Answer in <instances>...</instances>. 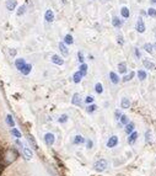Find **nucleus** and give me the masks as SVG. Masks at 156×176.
Listing matches in <instances>:
<instances>
[{"label": "nucleus", "instance_id": "1", "mask_svg": "<svg viewBox=\"0 0 156 176\" xmlns=\"http://www.w3.org/2000/svg\"><path fill=\"white\" fill-rule=\"evenodd\" d=\"M17 156H19V150L15 149V148H10V149H8L6 151H5L4 159L6 160V164H10V163H13Z\"/></svg>", "mask_w": 156, "mask_h": 176}, {"label": "nucleus", "instance_id": "2", "mask_svg": "<svg viewBox=\"0 0 156 176\" xmlns=\"http://www.w3.org/2000/svg\"><path fill=\"white\" fill-rule=\"evenodd\" d=\"M135 30L138 33H144L146 31V26H145V22H144L143 17H139V19H138V21L135 23Z\"/></svg>", "mask_w": 156, "mask_h": 176}, {"label": "nucleus", "instance_id": "3", "mask_svg": "<svg viewBox=\"0 0 156 176\" xmlns=\"http://www.w3.org/2000/svg\"><path fill=\"white\" fill-rule=\"evenodd\" d=\"M107 166H108V164H107V161L105 159H101L95 163V170H97V171H103V170H106Z\"/></svg>", "mask_w": 156, "mask_h": 176}, {"label": "nucleus", "instance_id": "4", "mask_svg": "<svg viewBox=\"0 0 156 176\" xmlns=\"http://www.w3.org/2000/svg\"><path fill=\"white\" fill-rule=\"evenodd\" d=\"M44 142L48 146H52L53 144H54L56 142V137H54V134L53 133H46L44 134Z\"/></svg>", "mask_w": 156, "mask_h": 176}, {"label": "nucleus", "instance_id": "5", "mask_svg": "<svg viewBox=\"0 0 156 176\" xmlns=\"http://www.w3.org/2000/svg\"><path fill=\"white\" fill-rule=\"evenodd\" d=\"M22 153H23V156H25L26 160H31L32 159L33 153H32V150L30 149L28 146H23V148H22Z\"/></svg>", "mask_w": 156, "mask_h": 176}, {"label": "nucleus", "instance_id": "6", "mask_svg": "<svg viewBox=\"0 0 156 176\" xmlns=\"http://www.w3.org/2000/svg\"><path fill=\"white\" fill-rule=\"evenodd\" d=\"M44 20L47 22H53L54 21V13H53V10L51 9H48L46 11V14H44Z\"/></svg>", "mask_w": 156, "mask_h": 176}, {"label": "nucleus", "instance_id": "7", "mask_svg": "<svg viewBox=\"0 0 156 176\" xmlns=\"http://www.w3.org/2000/svg\"><path fill=\"white\" fill-rule=\"evenodd\" d=\"M117 144H118V137H117V136L110 137L108 142H107V146H108V148H115Z\"/></svg>", "mask_w": 156, "mask_h": 176}, {"label": "nucleus", "instance_id": "8", "mask_svg": "<svg viewBox=\"0 0 156 176\" xmlns=\"http://www.w3.org/2000/svg\"><path fill=\"white\" fill-rule=\"evenodd\" d=\"M52 63L57 64V65H63V64H64V59H63L60 56L53 54V56H52Z\"/></svg>", "mask_w": 156, "mask_h": 176}, {"label": "nucleus", "instance_id": "9", "mask_svg": "<svg viewBox=\"0 0 156 176\" xmlns=\"http://www.w3.org/2000/svg\"><path fill=\"white\" fill-rule=\"evenodd\" d=\"M59 51H60V53H62L64 57H68V56H69V49H68L67 44H65L64 42L59 43Z\"/></svg>", "mask_w": 156, "mask_h": 176}, {"label": "nucleus", "instance_id": "10", "mask_svg": "<svg viewBox=\"0 0 156 176\" xmlns=\"http://www.w3.org/2000/svg\"><path fill=\"white\" fill-rule=\"evenodd\" d=\"M25 64H26V61L23 59V58H17L15 61V67L17 70H20V72H21V69L25 67Z\"/></svg>", "mask_w": 156, "mask_h": 176}, {"label": "nucleus", "instance_id": "11", "mask_svg": "<svg viewBox=\"0 0 156 176\" xmlns=\"http://www.w3.org/2000/svg\"><path fill=\"white\" fill-rule=\"evenodd\" d=\"M143 65H144V68L148 69V70H154L155 69V64L152 62H150L149 59H145V58L143 59Z\"/></svg>", "mask_w": 156, "mask_h": 176}, {"label": "nucleus", "instance_id": "12", "mask_svg": "<svg viewBox=\"0 0 156 176\" xmlns=\"http://www.w3.org/2000/svg\"><path fill=\"white\" fill-rule=\"evenodd\" d=\"M71 103L75 105V106H80V103H81V96H80V94H74L73 95V99H71Z\"/></svg>", "mask_w": 156, "mask_h": 176}, {"label": "nucleus", "instance_id": "13", "mask_svg": "<svg viewBox=\"0 0 156 176\" xmlns=\"http://www.w3.org/2000/svg\"><path fill=\"white\" fill-rule=\"evenodd\" d=\"M6 9L9 10V11H13V10H15L16 9V5H17V0H8L6 1Z\"/></svg>", "mask_w": 156, "mask_h": 176}, {"label": "nucleus", "instance_id": "14", "mask_svg": "<svg viewBox=\"0 0 156 176\" xmlns=\"http://www.w3.org/2000/svg\"><path fill=\"white\" fill-rule=\"evenodd\" d=\"M110 79H111V83L112 84H115V85H117L118 83H119V77H118V74L117 73H115V72H111L110 73Z\"/></svg>", "mask_w": 156, "mask_h": 176}, {"label": "nucleus", "instance_id": "15", "mask_svg": "<svg viewBox=\"0 0 156 176\" xmlns=\"http://www.w3.org/2000/svg\"><path fill=\"white\" fill-rule=\"evenodd\" d=\"M136 139H138V132H131L129 134V138H128V143L130 145H134V143L136 142Z\"/></svg>", "mask_w": 156, "mask_h": 176}, {"label": "nucleus", "instance_id": "16", "mask_svg": "<svg viewBox=\"0 0 156 176\" xmlns=\"http://www.w3.org/2000/svg\"><path fill=\"white\" fill-rule=\"evenodd\" d=\"M112 25L115 26V27H117V28H119V27L123 25V20H121L118 16H115V17L112 19Z\"/></svg>", "mask_w": 156, "mask_h": 176}, {"label": "nucleus", "instance_id": "17", "mask_svg": "<svg viewBox=\"0 0 156 176\" xmlns=\"http://www.w3.org/2000/svg\"><path fill=\"white\" fill-rule=\"evenodd\" d=\"M134 128H135V126H134V123H133V122H129L128 125H125L124 132L127 133V134H130L131 132H134Z\"/></svg>", "mask_w": 156, "mask_h": 176}, {"label": "nucleus", "instance_id": "18", "mask_svg": "<svg viewBox=\"0 0 156 176\" xmlns=\"http://www.w3.org/2000/svg\"><path fill=\"white\" fill-rule=\"evenodd\" d=\"M31 70H32V65L31 64H25V67H23L22 69H21V73L23 74V75H28L30 73H31Z\"/></svg>", "mask_w": 156, "mask_h": 176}, {"label": "nucleus", "instance_id": "19", "mask_svg": "<svg viewBox=\"0 0 156 176\" xmlns=\"http://www.w3.org/2000/svg\"><path fill=\"white\" fill-rule=\"evenodd\" d=\"M118 72L121 73V74H125L127 73V63H124V62H121L118 64Z\"/></svg>", "mask_w": 156, "mask_h": 176}, {"label": "nucleus", "instance_id": "20", "mask_svg": "<svg viewBox=\"0 0 156 176\" xmlns=\"http://www.w3.org/2000/svg\"><path fill=\"white\" fill-rule=\"evenodd\" d=\"M121 15H122L123 19H128V17L130 16V11H129V9H128L127 6H123V8L121 9Z\"/></svg>", "mask_w": 156, "mask_h": 176}, {"label": "nucleus", "instance_id": "21", "mask_svg": "<svg viewBox=\"0 0 156 176\" xmlns=\"http://www.w3.org/2000/svg\"><path fill=\"white\" fill-rule=\"evenodd\" d=\"M73 143L76 144V145H79V144H84L85 143V138H84L82 136H75L74 139H73Z\"/></svg>", "mask_w": 156, "mask_h": 176}, {"label": "nucleus", "instance_id": "22", "mask_svg": "<svg viewBox=\"0 0 156 176\" xmlns=\"http://www.w3.org/2000/svg\"><path fill=\"white\" fill-rule=\"evenodd\" d=\"M130 107V101L129 99L127 97H123L122 101H121V108H129Z\"/></svg>", "mask_w": 156, "mask_h": 176}, {"label": "nucleus", "instance_id": "23", "mask_svg": "<svg viewBox=\"0 0 156 176\" xmlns=\"http://www.w3.org/2000/svg\"><path fill=\"white\" fill-rule=\"evenodd\" d=\"M82 78H84V77L81 75L80 72H75L74 75H73V80H74V83H76V84H77V83H80V81L82 80Z\"/></svg>", "mask_w": 156, "mask_h": 176}, {"label": "nucleus", "instance_id": "24", "mask_svg": "<svg viewBox=\"0 0 156 176\" xmlns=\"http://www.w3.org/2000/svg\"><path fill=\"white\" fill-rule=\"evenodd\" d=\"M79 69H80L79 72L81 73L82 77H86V74H87V64L86 63H81V65H80Z\"/></svg>", "mask_w": 156, "mask_h": 176}, {"label": "nucleus", "instance_id": "25", "mask_svg": "<svg viewBox=\"0 0 156 176\" xmlns=\"http://www.w3.org/2000/svg\"><path fill=\"white\" fill-rule=\"evenodd\" d=\"M6 123H8V126L11 127V128L15 127V121H14V118H13V116H11V115L6 116Z\"/></svg>", "mask_w": 156, "mask_h": 176}, {"label": "nucleus", "instance_id": "26", "mask_svg": "<svg viewBox=\"0 0 156 176\" xmlns=\"http://www.w3.org/2000/svg\"><path fill=\"white\" fill-rule=\"evenodd\" d=\"M64 43L65 44H73L74 43V38L71 34H65V37H64Z\"/></svg>", "mask_w": 156, "mask_h": 176}, {"label": "nucleus", "instance_id": "27", "mask_svg": "<svg viewBox=\"0 0 156 176\" xmlns=\"http://www.w3.org/2000/svg\"><path fill=\"white\" fill-rule=\"evenodd\" d=\"M146 77H148V75H146V72H145V70H139V72H138V79H139L140 81H143V80H145L146 79Z\"/></svg>", "mask_w": 156, "mask_h": 176}, {"label": "nucleus", "instance_id": "28", "mask_svg": "<svg viewBox=\"0 0 156 176\" xmlns=\"http://www.w3.org/2000/svg\"><path fill=\"white\" fill-rule=\"evenodd\" d=\"M144 49H145L148 53L151 54L152 52H154V46L151 43H145V44H144Z\"/></svg>", "mask_w": 156, "mask_h": 176}, {"label": "nucleus", "instance_id": "29", "mask_svg": "<svg viewBox=\"0 0 156 176\" xmlns=\"http://www.w3.org/2000/svg\"><path fill=\"white\" fill-rule=\"evenodd\" d=\"M134 75H135V74H134V72H131V73H129L128 75H124V77H123V79H122V80L124 81V83H128V81H130L131 79L134 78Z\"/></svg>", "mask_w": 156, "mask_h": 176}, {"label": "nucleus", "instance_id": "30", "mask_svg": "<svg viewBox=\"0 0 156 176\" xmlns=\"http://www.w3.org/2000/svg\"><path fill=\"white\" fill-rule=\"evenodd\" d=\"M27 139H28V142H30V143L32 144V146H33L34 149H38V146H37V143H36V140H34V138H33V137L31 136V134H28V136H27Z\"/></svg>", "mask_w": 156, "mask_h": 176}, {"label": "nucleus", "instance_id": "31", "mask_svg": "<svg viewBox=\"0 0 156 176\" xmlns=\"http://www.w3.org/2000/svg\"><path fill=\"white\" fill-rule=\"evenodd\" d=\"M96 110H97V106H96L95 103H90L89 106L86 107V111H87L89 113H92V112H95Z\"/></svg>", "mask_w": 156, "mask_h": 176}, {"label": "nucleus", "instance_id": "32", "mask_svg": "<svg viewBox=\"0 0 156 176\" xmlns=\"http://www.w3.org/2000/svg\"><path fill=\"white\" fill-rule=\"evenodd\" d=\"M25 13H26V5H21V6L19 8V10H17L16 15H17V16H22Z\"/></svg>", "mask_w": 156, "mask_h": 176}, {"label": "nucleus", "instance_id": "33", "mask_svg": "<svg viewBox=\"0 0 156 176\" xmlns=\"http://www.w3.org/2000/svg\"><path fill=\"white\" fill-rule=\"evenodd\" d=\"M119 121H121V123L122 125H128L129 123V118H128V116H125V115H122L121 116V118H119Z\"/></svg>", "mask_w": 156, "mask_h": 176}, {"label": "nucleus", "instance_id": "34", "mask_svg": "<svg viewBox=\"0 0 156 176\" xmlns=\"http://www.w3.org/2000/svg\"><path fill=\"white\" fill-rule=\"evenodd\" d=\"M95 90H96V92H97V94H102V91H103V86H102L101 83H97V84L95 85Z\"/></svg>", "mask_w": 156, "mask_h": 176}, {"label": "nucleus", "instance_id": "35", "mask_svg": "<svg viewBox=\"0 0 156 176\" xmlns=\"http://www.w3.org/2000/svg\"><path fill=\"white\" fill-rule=\"evenodd\" d=\"M148 15H149L150 17H156V9H155V8H150V9L148 10Z\"/></svg>", "mask_w": 156, "mask_h": 176}, {"label": "nucleus", "instance_id": "36", "mask_svg": "<svg viewBox=\"0 0 156 176\" xmlns=\"http://www.w3.org/2000/svg\"><path fill=\"white\" fill-rule=\"evenodd\" d=\"M11 133H13L16 138H21V132L19 130H16V128H13V130H11Z\"/></svg>", "mask_w": 156, "mask_h": 176}, {"label": "nucleus", "instance_id": "37", "mask_svg": "<svg viewBox=\"0 0 156 176\" xmlns=\"http://www.w3.org/2000/svg\"><path fill=\"white\" fill-rule=\"evenodd\" d=\"M67 121H68V115H62L60 117H59V120H58L59 123H65Z\"/></svg>", "mask_w": 156, "mask_h": 176}, {"label": "nucleus", "instance_id": "38", "mask_svg": "<svg viewBox=\"0 0 156 176\" xmlns=\"http://www.w3.org/2000/svg\"><path fill=\"white\" fill-rule=\"evenodd\" d=\"M145 139H146V142H148V143H149V142H151V131H150V130H148L146 133H145Z\"/></svg>", "mask_w": 156, "mask_h": 176}, {"label": "nucleus", "instance_id": "39", "mask_svg": "<svg viewBox=\"0 0 156 176\" xmlns=\"http://www.w3.org/2000/svg\"><path fill=\"white\" fill-rule=\"evenodd\" d=\"M77 58H79V62L80 63H85L84 61H85V58H84V54H82V52H77Z\"/></svg>", "mask_w": 156, "mask_h": 176}, {"label": "nucleus", "instance_id": "40", "mask_svg": "<svg viewBox=\"0 0 156 176\" xmlns=\"http://www.w3.org/2000/svg\"><path fill=\"white\" fill-rule=\"evenodd\" d=\"M95 101V99L92 96H86L85 97V103H93Z\"/></svg>", "mask_w": 156, "mask_h": 176}, {"label": "nucleus", "instance_id": "41", "mask_svg": "<svg viewBox=\"0 0 156 176\" xmlns=\"http://www.w3.org/2000/svg\"><path fill=\"white\" fill-rule=\"evenodd\" d=\"M117 42H118L119 46H123V44H124V39H123V37L121 36V34H119V36L117 37Z\"/></svg>", "mask_w": 156, "mask_h": 176}, {"label": "nucleus", "instance_id": "42", "mask_svg": "<svg viewBox=\"0 0 156 176\" xmlns=\"http://www.w3.org/2000/svg\"><path fill=\"white\" fill-rule=\"evenodd\" d=\"M121 116H122V112L119 110H117L116 112H115V117H116V120H119L121 118Z\"/></svg>", "mask_w": 156, "mask_h": 176}, {"label": "nucleus", "instance_id": "43", "mask_svg": "<svg viewBox=\"0 0 156 176\" xmlns=\"http://www.w3.org/2000/svg\"><path fill=\"white\" fill-rule=\"evenodd\" d=\"M87 149H91L92 148V142H91V140H87Z\"/></svg>", "mask_w": 156, "mask_h": 176}, {"label": "nucleus", "instance_id": "44", "mask_svg": "<svg viewBox=\"0 0 156 176\" xmlns=\"http://www.w3.org/2000/svg\"><path fill=\"white\" fill-rule=\"evenodd\" d=\"M10 56L15 57L16 56V49H10Z\"/></svg>", "mask_w": 156, "mask_h": 176}, {"label": "nucleus", "instance_id": "45", "mask_svg": "<svg viewBox=\"0 0 156 176\" xmlns=\"http://www.w3.org/2000/svg\"><path fill=\"white\" fill-rule=\"evenodd\" d=\"M135 56H136L138 58H140V52H139V49H138V48L135 49Z\"/></svg>", "mask_w": 156, "mask_h": 176}, {"label": "nucleus", "instance_id": "46", "mask_svg": "<svg viewBox=\"0 0 156 176\" xmlns=\"http://www.w3.org/2000/svg\"><path fill=\"white\" fill-rule=\"evenodd\" d=\"M152 46H154V48H155V49H156V42H155V43H154V44H152Z\"/></svg>", "mask_w": 156, "mask_h": 176}, {"label": "nucleus", "instance_id": "47", "mask_svg": "<svg viewBox=\"0 0 156 176\" xmlns=\"http://www.w3.org/2000/svg\"><path fill=\"white\" fill-rule=\"evenodd\" d=\"M151 3H154V4H156V0H151Z\"/></svg>", "mask_w": 156, "mask_h": 176}, {"label": "nucleus", "instance_id": "48", "mask_svg": "<svg viewBox=\"0 0 156 176\" xmlns=\"http://www.w3.org/2000/svg\"><path fill=\"white\" fill-rule=\"evenodd\" d=\"M155 36H156V33H155Z\"/></svg>", "mask_w": 156, "mask_h": 176}, {"label": "nucleus", "instance_id": "49", "mask_svg": "<svg viewBox=\"0 0 156 176\" xmlns=\"http://www.w3.org/2000/svg\"><path fill=\"white\" fill-rule=\"evenodd\" d=\"M106 1H107V0H106Z\"/></svg>", "mask_w": 156, "mask_h": 176}]
</instances>
